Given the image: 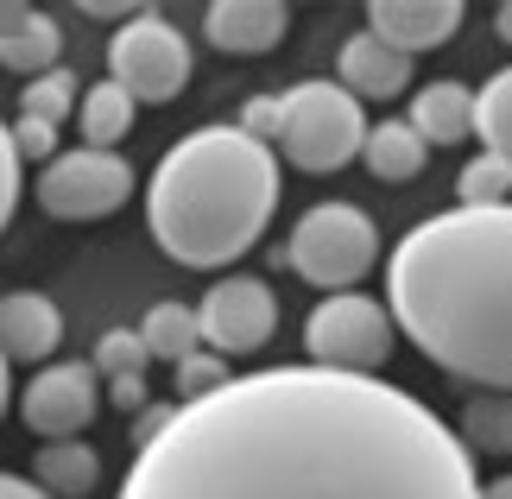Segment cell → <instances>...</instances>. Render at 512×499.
<instances>
[{
	"mask_svg": "<svg viewBox=\"0 0 512 499\" xmlns=\"http://www.w3.org/2000/svg\"><path fill=\"white\" fill-rule=\"evenodd\" d=\"M121 499H481V474L462 436L386 379L266 367L177 405Z\"/></svg>",
	"mask_w": 512,
	"mask_h": 499,
	"instance_id": "1",
	"label": "cell"
},
{
	"mask_svg": "<svg viewBox=\"0 0 512 499\" xmlns=\"http://www.w3.org/2000/svg\"><path fill=\"white\" fill-rule=\"evenodd\" d=\"M392 329L475 392H512V203L443 209L386 259Z\"/></svg>",
	"mask_w": 512,
	"mask_h": 499,
	"instance_id": "2",
	"label": "cell"
},
{
	"mask_svg": "<svg viewBox=\"0 0 512 499\" xmlns=\"http://www.w3.org/2000/svg\"><path fill=\"white\" fill-rule=\"evenodd\" d=\"M279 209V158L241 127H196L146 184V228L177 266H234Z\"/></svg>",
	"mask_w": 512,
	"mask_h": 499,
	"instance_id": "3",
	"label": "cell"
},
{
	"mask_svg": "<svg viewBox=\"0 0 512 499\" xmlns=\"http://www.w3.org/2000/svg\"><path fill=\"white\" fill-rule=\"evenodd\" d=\"M367 146L361 102L342 83H298L279 95V152L298 171H342Z\"/></svg>",
	"mask_w": 512,
	"mask_h": 499,
	"instance_id": "4",
	"label": "cell"
},
{
	"mask_svg": "<svg viewBox=\"0 0 512 499\" xmlns=\"http://www.w3.org/2000/svg\"><path fill=\"white\" fill-rule=\"evenodd\" d=\"M373 259H380V228L354 203H317L285 241V266L298 272L304 285L329 291V297L361 285Z\"/></svg>",
	"mask_w": 512,
	"mask_h": 499,
	"instance_id": "5",
	"label": "cell"
},
{
	"mask_svg": "<svg viewBox=\"0 0 512 499\" xmlns=\"http://www.w3.org/2000/svg\"><path fill=\"white\" fill-rule=\"evenodd\" d=\"M304 348H310V367L380 379V367L392 361V310L361 297V291H336L310 310Z\"/></svg>",
	"mask_w": 512,
	"mask_h": 499,
	"instance_id": "6",
	"label": "cell"
},
{
	"mask_svg": "<svg viewBox=\"0 0 512 499\" xmlns=\"http://www.w3.org/2000/svg\"><path fill=\"white\" fill-rule=\"evenodd\" d=\"M108 83L127 89V102H177V89L190 83V45L184 32L159 13H133L108 45Z\"/></svg>",
	"mask_w": 512,
	"mask_h": 499,
	"instance_id": "7",
	"label": "cell"
},
{
	"mask_svg": "<svg viewBox=\"0 0 512 499\" xmlns=\"http://www.w3.org/2000/svg\"><path fill=\"white\" fill-rule=\"evenodd\" d=\"M133 196V165L121 152H95V146H76V152H57L45 171H38V209L51 222H102Z\"/></svg>",
	"mask_w": 512,
	"mask_h": 499,
	"instance_id": "8",
	"label": "cell"
},
{
	"mask_svg": "<svg viewBox=\"0 0 512 499\" xmlns=\"http://www.w3.org/2000/svg\"><path fill=\"white\" fill-rule=\"evenodd\" d=\"M196 329H203V342L215 354H253L279 335V297H272L266 278L234 272L196 304Z\"/></svg>",
	"mask_w": 512,
	"mask_h": 499,
	"instance_id": "9",
	"label": "cell"
},
{
	"mask_svg": "<svg viewBox=\"0 0 512 499\" xmlns=\"http://www.w3.org/2000/svg\"><path fill=\"white\" fill-rule=\"evenodd\" d=\"M95 411H102V386H95V367H89V361H57V367H45V373L26 386V398H19L26 430L45 436V443H64V436H76Z\"/></svg>",
	"mask_w": 512,
	"mask_h": 499,
	"instance_id": "10",
	"label": "cell"
},
{
	"mask_svg": "<svg viewBox=\"0 0 512 499\" xmlns=\"http://www.w3.org/2000/svg\"><path fill=\"white\" fill-rule=\"evenodd\" d=\"M462 19H468L462 0H373L367 32L392 51L418 57V51H443L449 38L462 32Z\"/></svg>",
	"mask_w": 512,
	"mask_h": 499,
	"instance_id": "11",
	"label": "cell"
},
{
	"mask_svg": "<svg viewBox=\"0 0 512 499\" xmlns=\"http://www.w3.org/2000/svg\"><path fill=\"white\" fill-rule=\"evenodd\" d=\"M285 26L291 13L279 7V0H215V7L203 13V32L215 51L228 57H266L285 45Z\"/></svg>",
	"mask_w": 512,
	"mask_h": 499,
	"instance_id": "12",
	"label": "cell"
},
{
	"mask_svg": "<svg viewBox=\"0 0 512 499\" xmlns=\"http://www.w3.org/2000/svg\"><path fill=\"white\" fill-rule=\"evenodd\" d=\"M57 51H64V32H57L51 13L26 7V0H0V64L13 76H45L57 70Z\"/></svg>",
	"mask_w": 512,
	"mask_h": 499,
	"instance_id": "13",
	"label": "cell"
},
{
	"mask_svg": "<svg viewBox=\"0 0 512 499\" xmlns=\"http://www.w3.org/2000/svg\"><path fill=\"white\" fill-rule=\"evenodd\" d=\"M64 342V316L45 291H7L0 297V354L7 361H51Z\"/></svg>",
	"mask_w": 512,
	"mask_h": 499,
	"instance_id": "14",
	"label": "cell"
},
{
	"mask_svg": "<svg viewBox=\"0 0 512 499\" xmlns=\"http://www.w3.org/2000/svg\"><path fill=\"white\" fill-rule=\"evenodd\" d=\"M411 83V57L380 45L373 32H354L342 45V89L354 102H392V95H405Z\"/></svg>",
	"mask_w": 512,
	"mask_h": 499,
	"instance_id": "15",
	"label": "cell"
},
{
	"mask_svg": "<svg viewBox=\"0 0 512 499\" xmlns=\"http://www.w3.org/2000/svg\"><path fill=\"white\" fill-rule=\"evenodd\" d=\"M411 133L424 139V146H462L468 133H475V89L462 83H424L411 95Z\"/></svg>",
	"mask_w": 512,
	"mask_h": 499,
	"instance_id": "16",
	"label": "cell"
},
{
	"mask_svg": "<svg viewBox=\"0 0 512 499\" xmlns=\"http://www.w3.org/2000/svg\"><path fill=\"white\" fill-rule=\"evenodd\" d=\"M32 481L51 499H83V493H95V481H102V455H95L89 443H76V436L45 443L38 462H32Z\"/></svg>",
	"mask_w": 512,
	"mask_h": 499,
	"instance_id": "17",
	"label": "cell"
},
{
	"mask_svg": "<svg viewBox=\"0 0 512 499\" xmlns=\"http://www.w3.org/2000/svg\"><path fill=\"white\" fill-rule=\"evenodd\" d=\"M361 165L380 177V184H405V177H418L430 165V146L405 121H380L367 127V146H361Z\"/></svg>",
	"mask_w": 512,
	"mask_h": 499,
	"instance_id": "18",
	"label": "cell"
},
{
	"mask_svg": "<svg viewBox=\"0 0 512 499\" xmlns=\"http://www.w3.org/2000/svg\"><path fill=\"white\" fill-rule=\"evenodd\" d=\"M76 121H83V146H95V152L121 146L127 127H133V102H127V89H114L108 76H102L95 89H83V102H76Z\"/></svg>",
	"mask_w": 512,
	"mask_h": 499,
	"instance_id": "19",
	"label": "cell"
},
{
	"mask_svg": "<svg viewBox=\"0 0 512 499\" xmlns=\"http://www.w3.org/2000/svg\"><path fill=\"white\" fill-rule=\"evenodd\" d=\"M468 455H512V392H475L462 405Z\"/></svg>",
	"mask_w": 512,
	"mask_h": 499,
	"instance_id": "20",
	"label": "cell"
},
{
	"mask_svg": "<svg viewBox=\"0 0 512 499\" xmlns=\"http://www.w3.org/2000/svg\"><path fill=\"white\" fill-rule=\"evenodd\" d=\"M140 342H146V354L152 361H190L196 348H203V329H196V310H184V304H152L146 310V323H140Z\"/></svg>",
	"mask_w": 512,
	"mask_h": 499,
	"instance_id": "21",
	"label": "cell"
},
{
	"mask_svg": "<svg viewBox=\"0 0 512 499\" xmlns=\"http://www.w3.org/2000/svg\"><path fill=\"white\" fill-rule=\"evenodd\" d=\"M76 102H83V89H76V76L57 64V70H45V76H32V83H26V95H19V121L64 127L70 114H76Z\"/></svg>",
	"mask_w": 512,
	"mask_h": 499,
	"instance_id": "22",
	"label": "cell"
},
{
	"mask_svg": "<svg viewBox=\"0 0 512 499\" xmlns=\"http://www.w3.org/2000/svg\"><path fill=\"white\" fill-rule=\"evenodd\" d=\"M475 133H481L487 152L512 158V70H494L475 89Z\"/></svg>",
	"mask_w": 512,
	"mask_h": 499,
	"instance_id": "23",
	"label": "cell"
},
{
	"mask_svg": "<svg viewBox=\"0 0 512 499\" xmlns=\"http://www.w3.org/2000/svg\"><path fill=\"white\" fill-rule=\"evenodd\" d=\"M456 196H462V209H500V203H512V158H500V152L468 158Z\"/></svg>",
	"mask_w": 512,
	"mask_h": 499,
	"instance_id": "24",
	"label": "cell"
},
{
	"mask_svg": "<svg viewBox=\"0 0 512 499\" xmlns=\"http://www.w3.org/2000/svg\"><path fill=\"white\" fill-rule=\"evenodd\" d=\"M95 379H146V367H152V354H146V342H140V329H108L102 342H95Z\"/></svg>",
	"mask_w": 512,
	"mask_h": 499,
	"instance_id": "25",
	"label": "cell"
},
{
	"mask_svg": "<svg viewBox=\"0 0 512 499\" xmlns=\"http://www.w3.org/2000/svg\"><path fill=\"white\" fill-rule=\"evenodd\" d=\"M228 379H234V373L215 361L209 348H196L190 361H177V405H190V398H209L215 386H228Z\"/></svg>",
	"mask_w": 512,
	"mask_h": 499,
	"instance_id": "26",
	"label": "cell"
},
{
	"mask_svg": "<svg viewBox=\"0 0 512 499\" xmlns=\"http://www.w3.org/2000/svg\"><path fill=\"white\" fill-rule=\"evenodd\" d=\"M13 209H19V152H13V127L0 121V234H7Z\"/></svg>",
	"mask_w": 512,
	"mask_h": 499,
	"instance_id": "27",
	"label": "cell"
},
{
	"mask_svg": "<svg viewBox=\"0 0 512 499\" xmlns=\"http://www.w3.org/2000/svg\"><path fill=\"white\" fill-rule=\"evenodd\" d=\"M241 133L260 139V146H279V95H253L241 108Z\"/></svg>",
	"mask_w": 512,
	"mask_h": 499,
	"instance_id": "28",
	"label": "cell"
},
{
	"mask_svg": "<svg viewBox=\"0 0 512 499\" xmlns=\"http://www.w3.org/2000/svg\"><path fill=\"white\" fill-rule=\"evenodd\" d=\"M13 152H19V165L26 158H57V127H45V121H13Z\"/></svg>",
	"mask_w": 512,
	"mask_h": 499,
	"instance_id": "29",
	"label": "cell"
},
{
	"mask_svg": "<svg viewBox=\"0 0 512 499\" xmlns=\"http://www.w3.org/2000/svg\"><path fill=\"white\" fill-rule=\"evenodd\" d=\"M171 417H177V405H140V411H133V443H152V436H159L165 424H171Z\"/></svg>",
	"mask_w": 512,
	"mask_h": 499,
	"instance_id": "30",
	"label": "cell"
},
{
	"mask_svg": "<svg viewBox=\"0 0 512 499\" xmlns=\"http://www.w3.org/2000/svg\"><path fill=\"white\" fill-rule=\"evenodd\" d=\"M108 405L140 411V405H146V379H108Z\"/></svg>",
	"mask_w": 512,
	"mask_h": 499,
	"instance_id": "31",
	"label": "cell"
},
{
	"mask_svg": "<svg viewBox=\"0 0 512 499\" xmlns=\"http://www.w3.org/2000/svg\"><path fill=\"white\" fill-rule=\"evenodd\" d=\"M0 499H51V493L38 487V481H19V474L0 468Z\"/></svg>",
	"mask_w": 512,
	"mask_h": 499,
	"instance_id": "32",
	"label": "cell"
},
{
	"mask_svg": "<svg viewBox=\"0 0 512 499\" xmlns=\"http://www.w3.org/2000/svg\"><path fill=\"white\" fill-rule=\"evenodd\" d=\"M83 13H89V19H121V26H127V19H133V13L121 7V0H89Z\"/></svg>",
	"mask_w": 512,
	"mask_h": 499,
	"instance_id": "33",
	"label": "cell"
},
{
	"mask_svg": "<svg viewBox=\"0 0 512 499\" xmlns=\"http://www.w3.org/2000/svg\"><path fill=\"white\" fill-rule=\"evenodd\" d=\"M481 499H512V474H506V481H487V487H481Z\"/></svg>",
	"mask_w": 512,
	"mask_h": 499,
	"instance_id": "34",
	"label": "cell"
},
{
	"mask_svg": "<svg viewBox=\"0 0 512 499\" xmlns=\"http://www.w3.org/2000/svg\"><path fill=\"white\" fill-rule=\"evenodd\" d=\"M494 26H500V38H512V0H506L500 13H494Z\"/></svg>",
	"mask_w": 512,
	"mask_h": 499,
	"instance_id": "35",
	"label": "cell"
},
{
	"mask_svg": "<svg viewBox=\"0 0 512 499\" xmlns=\"http://www.w3.org/2000/svg\"><path fill=\"white\" fill-rule=\"evenodd\" d=\"M0 417H7V354H0Z\"/></svg>",
	"mask_w": 512,
	"mask_h": 499,
	"instance_id": "36",
	"label": "cell"
}]
</instances>
